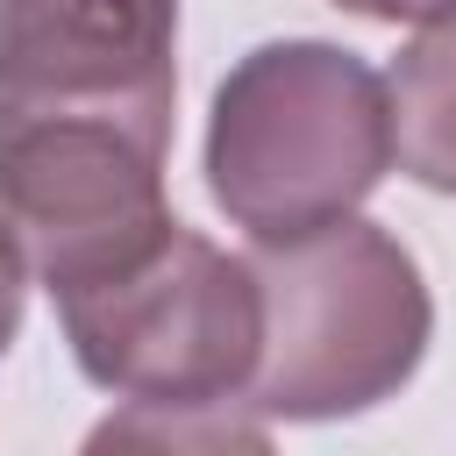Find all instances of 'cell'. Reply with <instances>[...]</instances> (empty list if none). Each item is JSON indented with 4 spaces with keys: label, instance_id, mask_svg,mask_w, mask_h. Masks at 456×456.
Listing matches in <instances>:
<instances>
[{
    "label": "cell",
    "instance_id": "obj_8",
    "mask_svg": "<svg viewBox=\"0 0 456 456\" xmlns=\"http://www.w3.org/2000/svg\"><path fill=\"white\" fill-rule=\"evenodd\" d=\"M335 7H349L363 21H442V14H456V0H335Z\"/></svg>",
    "mask_w": 456,
    "mask_h": 456
},
{
    "label": "cell",
    "instance_id": "obj_6",
    "mask_svg": "<svg viewBox=\"0 0 456 456\" xmlns=\"http://www.w3.org/2000/svg\"><path fill=\"white\" fill-rule=\"evenodd\" d=\"M392 100V164L456 200V14L420 21V36L392 57L385 71Z\"/></svg>",
    "mask_w": 456,
    "mask_h": 456
},
{
    "label": "cell",
    "instance_id": "obj_4",
    "mask_svg": "<svg viewBox=\"0 0 456 456\" xmlns=\"http://www.w3.org/2000/svg\"><path fill=\"white\" fill-rule=\"evenodd\" d=\"M171 142L114 121H0V221L57 292L93 285L171 228Z\"/></svg>",
    "mask_w": 456,
    "mask_h": 456
},
{
    "label": "cell",
    "instance_id": "obj_3",
    "mask_svg": "<svg viewBox=\"0 0 456 456\" xmlns=\"http://www.w3.org/2000/svg\"><path fill=\"white\" fill-rule=\"evenodd\" d=\"M78 370L128 406H242L264 342L249 256L171 221L121 271L57 292Z\"/></svg>",
    "mask_w": 456,
    "mask_h": 456
},
{
    "label": "cell",
    "instance_id": "obj_1",
    "mask_svg": "<svg viewBox=\"0 0 456 456\" xmlns=\"http://www.w3.org/2000/svg\"><path fill=\"white\" fill-rule=\"evenodd\" d=\"M264 342L242 385L256 420H349L392 399L435 335L420 264L378 221H328L249 249Z\"/></svg>",
    "mask_w": 456,
    "mask_h": 456
},
{
    "label": "cell",
    "instance_id": "obj_2",
    "mask_svg": "<svg viewBox=\"0 0 456 456\" xmlns=\"http://www.w3.org/2000/svg\"><path fill=\"white\" fill-rule=\"evenodd\" d=\"M392 171L385 78L342 43L249 50L207 114V192L249 242H285L356 214Z\"/></svg>",
    "mask_w": 456,
    "mask_h": 456
},
{
    "label": "cell",
    "instance_id": "obj_5",
    "mask_svg": "<svg viewBox=\"0 0 456 456\" xmlns=\"http://www.w3.org/2000/svg\"><path fill=\"white\" fill-rule=\"evenodd\" d=\"M178 0H0V121H114L171 142Z\"/></svg>",
    "mask_w": 456,
    "mask_h": 456
},
{
    "label": "cell",
    "instance_id": "obj_7",
    "mask_svg": "<svg viewBox=\"0 0 456 456\" xmlns=\"http://www.w3.org/2000/svg\"><path fill=\"white\" fill-rule=\"evenodd\" d=\"M21 306H28V256H21L14 228L0 221V356H7V342L21 335Z\"/></svg>",
    "mask_w": 456,
    "mask_h": 456
}]
</instances>
